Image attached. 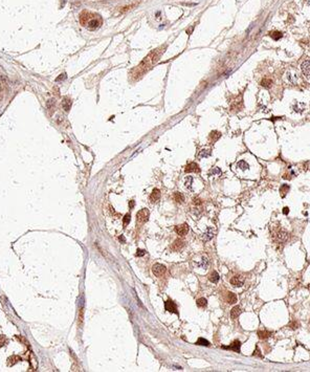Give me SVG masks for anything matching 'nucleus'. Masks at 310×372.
<instances>
[{"label":"nucleus","mask_w":310,"mask_h":372,"mask_svg":"<svg viewBox=\"0 0 310 372\" xmlns=\"http://www.w3.org/2000/svg\"><path fill=\"white\" fill-rule=\"evenodd\" d=\"M166 46H162V47H158V48L154 49L152 50L150 54H149L147 57H146L138 66H136L134 69L132 70V74H131V77H132L134 80H137V79L142 78V76L147 72L148 70H150L152 68V66L154 64H156L158 60L160 59L162 55L165 52Z\"/></svg>","instance_id":"1"},{"label":"nucleus","mask_w":310,"mask_h":372,"mask_svg":"<svg viewBox=\"0 0 310 372\" xmlns=\"http://www.w3.org/2000/svg\"><path fill=\"white\" fill-rule=\"evenodd\" d=\"M274 238H275V240L277 241V242H279V243H285V242H287L288 241V239H289V234L287 233V232H285V231H283V230H278L277 232H275L274 233Z\"/></svg>","instance_id":"2"},{"label":"nucleus","mask_w":310,"mask_h":372,"mask_svg":"<svg viewBox=\"0 0 310 372\" xmlns=\"http://www.w3.org/2000/svg\"><path fill=\"white\" fill-rule=\"evenodd\" d=\"M149 216H150V212H149L148 209H142L138 213L136 214L137 222H140V223L147 222L149 220Z\"/></svg>","instance_id":"3"},{"label":"nucleus","mask_w":310,"mask_h":372,"mask_svg":"<svg viewBox=\"0 0 310 372\" xmlns=\"http://www.w3.org/2000/svg\"><path fill=\"white\" fill-rule=\"evenodd\" d=\"M166 271H167L166 266L160 264V263H156V264H154V265L152 266V272H153V274L156 277H162L166 273Z\"/></svg>","instance_id":"4"},{"label":"nucleus","mask_w":310,"mask_h":372,"mask_svg":"<svg viewBox=\"0 0 310 372\" xmlns=\"http://www.w3.org/2000/svg\"><path fill=\"white\" fill-rule=\"evenodd\" d=\"M242 107H243L242 95L237 97L236 100L234 101V102L232 103V105H231V108H232V110H234V111H239V110L242 109Z\"/></svg>","instance_id":"5"},{"label":"nucleus","mask_w":310,"mask_h":372,"mask_svg":"<svg viewBox=\"0 0 310 372\" xmlns=\"http://www.w3.org/2000/svg\"><path fill=\"white\" fill-rule=\"evenodd\" d=\"M165 308H166V310H168L169 312L178 314L177 306H176V304H175L173 301H171V300H168V301L165 302Z\"/></svg>","instance_id":"6"},{"label":"nucleus","mask_w":310,"mask_h":372,"mask_svg":"<svg viewBox=\"0 0 310 372\" xmlns=\"http://www.w3.org/2000/svg\"><path fill=\"white\" fill-rule=\"evenodd\" d=\"M231 283H232V285L236 286V287H240V286H242V285L244 284V277H243V276H240V275L234 276V277L231 279Z\"/></svg>","instance_id":"7"},{"label":"nucleus","mask_w":310,"mask_h":372,"mask_svg":"<svg viewBox=\"0 0 310 372\" xmlns=\"http://www.w3.org/2000/svg\"><path fill=\"white\" fill-rule=\"evenodd\" d=\"M240 347H241V343L239 341H234L229 346H222V349L232 350L235 352H240Z\"/></svg>","instance_id":"8"},{"label":"nucleus","mask_w":310,"mask_h":372,"mask_svg":"<svg viewBox=\"0 0 310 372\" xmlns=\"http://www.w3.org/2000/svg\"><path fill=\"white\" fill-rule=\"evenodd\" d=\"M100 25H101V21H100V20L95 19V18H91V19L87 22V24H86L87 29H90V31H94V29H97Z\"/></svg>","instance_id":"9"},{"label":"nucleus","mask_w":310,"mask_h":372,"mask_svg":"<svg viewBox=\"0 0 310 372\" xmlns=\"http://www.w3.org/2000/svg\"><path fill=\"white\" fill-rule=\"evenodd\" d=\"M175 232H176L178 235H180V236H184V235H187V232H189V227H187V224H185V223H183V224H179V225H177V227H175Z\"/></svg>","instance_id":"10"},{"label":"nucleus","mask_w":310,"mask_h":372,"mask_svg":"<svg viewBox=\"0 0 310 372\" xmlns=\"http://www.w3.org/2000/svg\"><path fill=\"white\" fill-rule=\"evenodd\" d=\"M185 172H187V173H191V172L199 173V172H200V169H199V166H198L196 162H189V164L185 166Z\"/></svg>","instance_id":"11"},{"label":"nucleus","mask_w":310,"mask_h":372,"mask_svg":"<svg viewBox=\"0 0 310 372\" xmlns=\"http://www.w3.org/2000/svg\"><path fill=\"white\" fill-rule=\"evenodd\" d=\"M301 69L303 71L304 76L310 77V60H305L301 64Z\"/></svg>","instance_id":"12"},{"label":"nucleus","mask_w":310,"mask_h":372,"mask_svg":"<svg viewBox=\"0 0 310 372\" xmlns=\"http://www.w3.org/2000/svg\"><path fill=\"white\" fill-rule=\"evenodd\" d=\"M183 245H184V242L182 241V240H180V239H176L174 241V243L172 244L171 245V249H172V251H175V252H178V251H180L182 247H183Z\"/></svg>","instance_id":"13"},{"label":"nucleus","mask_w":310,"mask_h":372,"mask_svg":"<svg viewBox=\"0 0 310 372\" xmlns=\"http://www.w3.org/2000/svg\"><path fill=\"white\" fill-rule=\"evenodd\" d=\"M160 191H159L158 189H154L153 190V192L151 193V195H150V200L152 201V202H156V201H158L159 199H160Z\"/></svg>","instance_id":"14"},{"label":"nucleus","mask_w":310,"mask_h":372,"mask_svg":"<svg viewBox=\"0 0 310 372\" xmlns=\"http://www.w3.org/2000/svg\"><path fill=\"white\" fill-rule=\"evenodd\" d=\"M71 105H72V102H71V100L69 99V97H64V99H63V101H62V107H63V109H64L65 111H67L68 112L71 108Z\"/></svg>","instance_id":"15"},{"label":"nucleus","mask_w":310,"mask_h":372,"mask_svg":"<svg viewBox=\"0 0 310 372\" xmlns=\"http://www.w3.org/2000/svg\"><path fill=\"white\" fill-rule=\"evenodd\" d=\"M220 136H221V133H220L219 131H212L209 139H210V142L212 143V144H214V143H216L217 141L220 139Z\"/></svg>","instance_id":"16"},{"label":"nucleus","mask_w":310,"mask_h":372,"mask_svg":"<svg viewBox=\"0 0 310 372\" xmlns=\"http://www.w3.org/2000/svg\"><path fill=\"white\" fill-rule=\"evenodd\" d=\"M241 312H242L241 308H240L239 306H235V307H234L232 310H231V317H232V319H234V320H235V319H237V318H238L240 314H241Z\"/></svg>","instance_id":"17"},{"label":"nucleus","mask_w":310,"mask_h":372,"mask_svg":"<svg viewBox=\"0 0 310 372\" xmlns=\"http://www.w3.org/2000/svg\"><path fill=\"white\" fill-rule=\"evenodd\" d=\"M226 301L229 304H235L237 302V296L234 292H227V297H226Z\"/></svg>","instance_id":"18"},{"label":"nucleus","mask_w":310,"mask_h":372,"mask_svg":"<svg viewBox=\"0 0 310 372\" xmlns=\"http://www.w3.org/2000/svg\"><path fill=\"white\" fill-rule=\"evenodd\" d=\"M271 333L267 330H259L258 331V337L261 339V340H265V339H268L270 337Z\"/></svg>","instance_id":"19"},{"label":"nucleus","mask_w":310,"mask_h":372,"mask_svg":"<svg viewBox=\"0 0 310 372\" xmlns=\"http://www.w3.org/2000/svg\"><path fill=\"white\" fill-rule=\"evenodd\" d=\"M289 190H290V187L288 186V184H282L281 186V188H280V193H281V196L283 198L287 195V193L289 192Z\"/></svg>","instance_id":"20"},{"label":"nucleus","mask_w":310,"mask_h":372,"mask_svg":"<svg viewBox=\"0 0 310 372\" xmlns=\"http://www.w3.org/2000/svg\"><path fill=\"white\" fill-rule=\"evenodd\" d=\"M269 36H270L271 38L274 40H280L283 37V34H282L281 32H277V31H274V32H269Z\"/></svg>","instance_id":"21"},{"label":"nucleus","mask_w":310,"mask_h":372,"mask_svg":"<svg viewBox=\"0 0 310 372\" xmlns=\"http://www.w3.org/2000/svg\"><path fill=\"white\" fill-rule=\"evenodd\" d=\"M219 279H220V277H219V275H218V273L217 272H213L210 276H209V280H210L212 283H217V282L219 281Z\"/></svg>","instance_id":"22"},{"label":"nucleus","mask_w":310,"mask_h":372,"mask_svg":"<svg viewBox=\"0 0 310 372\" xmlns=\"http://www.w3.org/2000/svg\"><path fill=\"white\" fill-rule=\"evenodd\" d=\"M260 84L265 88H270L271 85H272V80H271V79H268V78H264L261 81Z\"/></svg>","instance_id":"23"},{"label":"nucleus","mask_w":310,"mask_h":372,"mask_svg":"<svg viewBox=\"0 0 310 372\" xmlns=\"http://www.w3.org/2000/svg\"><path fill=\"white\" fill-rule=\"evenodd\" d=\"M173 197H174L175 201L178 202V204H181V202H183L184 201V196L181 194V193H179V192H175Z\"/></svg>","instance_id":"24"},{"label":"nucleus","mask_w":310,"mask_h":372,"mask_svg":"<svg viewBox=\"0 0 310 372\" xmlns=\"http://www.w3.org/2000/svg\"><path fill=\"white\" fill-rule=\"evenodd\" d=\"M19 361H20L19 356L13 355V356H11V357H9V359H7V365H9V366H13V365H15L17 362H19Z\"/></svg>","instance_id":"25"},{"label":"nucleus","mask_w":310,"mask_h":372,"mask_svg":"<svg viewBox=\"0 0 310 372\" xmlns=\"http://www.w3.org/2000/svg\"><path fill=\"white\" fill-rule=\"evenodd\" d=\"M207 305V299H204V298H200V299H198V300H197V306H198V307L203 308V307H205Z\"/></svg>","instance_id":"26"},{"label":"nucleus","mask_w":310,"mask_h":372,"mask_svg":"<svg viewBox=\"0 0 310 372\" xmlns=\"http://www.w3.org/2000/svg\"><path fill=\"white\" fill-rule=\"evenodd\" d=\"M196 344L197 345H201V346H210V342L207 341L205 339H203V338H199L197 340V342H196Z\"/></svg>","instance_id":"27"},{"label":"nucleus","mask_w":310,"mask_h":372,"mask_svg":"<svg viewBox=\"0 0 310 372\" xmlns=\"http://www.w3.org/2000/svg\"><path fill=\"white\" fill-rule=\"evenodd\" d=\"M204 236H207V238H204V240L205 241H207V240H210V239H212L213 238V236H214V232H213V230L211 229V227H209L207 229V232L205 234H204Z\"/></svg>","instance_id":"28"},{"label":"nucleus","mask_w":310,"mask_h":372,"mask_svg":"<svg viewBox=\"0 0 310 372\" xmlns=\"http://www.w3.org/2000/svg\"><path fill=\"white\" fill-rule=\"evenodd\" d=\"M238 167H239L240 169H242V170H246V169L249 168L248 164H247L246 162H244V160H241V162H238Z\"/></svg>","instance_id":"29"},{"label":"nucleus","mask_w":310,"mask_h":372,"mask_svg":"<svg viewBox=\"0 0 310 372\" xmlns=\"http://www.w3.org/2000/svg\"><path fill=\"white\" fill-rule=\"evenodd\" d=\"M130 219H131V216H130V214H126V215L124 216V219H123L124 224H125V225H127V224L130 222Z\"/></svg>","instance_id":"30"},{"label":"nucleus","mask_w":310,"mask_h":372,"mask_svg":"<svg viewBox=\"0 0 310 372\" xmlns=\"http://www.w3.org/2000/svg\"><path fill=\"white\" fill-rule=\"evenodd\" d=\"M55 104H56V102H55V100H48V102H47V108L48 109H52L54 107H55Z\"/></svg>","instance_id":"31"},{"label":"nucleus","mask_w":310,"mask_h":372,"mask_svg":"<svg viewBox=\"0 0 310 372\" xmlns=\"http://www.w3.org/2000/svg\"><path fill=\"white\" fill-rule=\"evenodd\" d=\"M7 338L4 337V336H0V347L4 346V345H5V343H7Z\"/></svg>","instance_id":"32"},{"label":"nucleus","mask_w":310,"mask_h":372,"mask_svg":"<svg viewBox=\"0 0 310 372\" xmlns=\"http://www.w3.org/2000/svg\"><path fill=\"white\" fill-rule=\"evenodd\" d=\"M192 181H193V178L191 177V176H189V177L187 178V181H185V187H187V188H191Z\"/></svg>","instance_id":"33"},{"label":"nucleus","mask_w":310,"mask_h":372,"mask_svg":"<svg viewBox=\"0 0 310 372\" xmlns=\"http://www.w3.org/2000/svg\"><path fill=\"white\" fill-rule=\"evenodd\" d=\"M211 155V151L210 150H202V152L200 153L201 157H204V156H210Z\"/></svg>","instance_id":"34"},{"label":"nucleus","mask_w":310,"mask_h":372,"mask_svg":"<svg viewBox=\"0 0 310 372\" xmlns=\"http://www.w3.org/2000/svg\"><path fill=\"white\" fill-rule=\"evenodd\" d=\"M67 78V76H66V74H60V77H58V78L56 79V81L57 82H60V81H63V80H65V79Z\"/></svg>","instance_id":"35"},{"label":"nucleus","mask_w":310,"mask_h":372,"mask_svg":"<svg viewBox=\"0 0 310 372\" xmlns=\"http://www.w3.org/2000/svg\"><path fill=\"white\" fill-rule=\"evenodd\" d=\"M144 255H145V251L144 249H137L136 251V256L137 257H142Z\"/></svg>","instance_id":"36"},{"label":"nucleus","mask_w":310,"mask_h":372,"mask_svg":"<svg viewBox=\"0 0 310 372\" xmlns=\"http://www.w3.org/2000/svg\"><path fill=\"white\" fill-rule=\"evenodd\" d=\"M252 355H254V356H259V357H262V354L260 353V351H259L258 348H256L255 352H254V354H252Z\"/></svg>","instance_id":"37"},{"label":"nucleus","mask_w":310,"mask_h":372,"mask_svg":"<svg viewBox=\"0 0 310 372\" xmlns=\"http://www.w3.org/2000/svg\"><path fill=\"white\" fill-rule=\"evenodd\" d=\"M289 326H290V328H292V329H295V328H297V326H299V325H297V322H291Z\"/></svg>","instance_id":"38"},{"label":"nucleus","mask_w":310,"mask_h":372,"mask_svg":"<svg viewBox=\"0 0 310 372\" xmlns=\"http://www.w3.org/2000/svg\"><path fill=\"white\" fill-rule=\"evenodd\" d=\"M193 201H194V204H202L201 199H199V198H194Z\"/></svg>","instance_id":"39"},{"label":"nucleus","mask_w":310,"mask_h":372,"mask_svg":"<svg viewBox=\"0 0 310 372\" xmlns=\"http://www.w3.org/2000/svg\"><path fill=\"white\" fill-rule=\"evenodd\" d=\"M134 206H135V202H134V200H130V201H129V208H130V210H132L133 208H134Z\"/></svg>","instance_id":"40"},{"label":"nucleus","mask_w":310,"mask_h":372,"mask_svg":"<svg viewBox=\"0 0 310 372\" xmlns=\"http://www.w3.org/2000/svg\"><path fill=\"white\" fill-rule=\"evenodd\" d=\"M289 213V209H288L287 207H285L284 209H283V214H285V215H287V214Z\"/></svg>","instance_id":"41"},{"label":"nucleus","mask_w":310,"mask_h":372,"mask_svg":"<svg viewBox=\"0 0 310 372\" xmlns=\"http://www.w3.org/2000/svg\"><path fill=\"white\" fill-rule=\"evenodd\" d=\"M119 240H120L121 242H126V239H125V237H124V236H120V237H119Z\"/></svg>","instance_id":"42"},{"label":"nucleus","mask_w":310,"mask_h":372,"mask_svg":"<svg viewBox=\"0 0 310 372\" xmlns=\"http://www.w3.org/2000/svg\"><path fill=\"white\" fill-rule=\"evenodd\" d=\"M193 29H194V27H193V26H192V27H191L190 29H187V34H189V35H190L191 32H192V31H193Z\"/></svg>","instance_id":"43"}]
</instances>
